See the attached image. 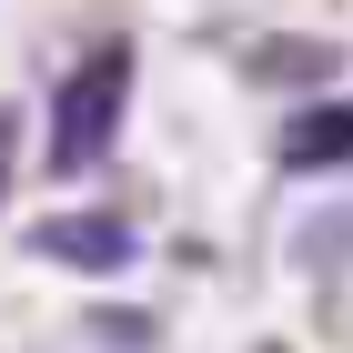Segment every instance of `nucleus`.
Returning a JSON list of instances; mask_svg holds the SVG:
<instances>
[{
  "instance_id": "nucleus-1",
  "label": "nucleus",
  "mask_w": 353,
  "mask_h": 353,
  "mask_svg": "<svg viewBox=\"0 0 353 353\" xmlns=\"http://www.w3.org/2000/svg\"><path fill=\"white\" fill-rule=\"evenodd\" d=\"M132 111V51L111 41V51H91L71 81H61V121H51V162H91L111 141V121Z\"/></svg>"
},
{
  "instance_id": "nucleus-2",
  "label": "nucleus",
  "mask_w": 353,
  "mask_h": 353,
  "mask_svg": "<svg viewBox=\"0 0 353 353\" xmlns=\"http://www.w3.org/2000/svg\"><path fill=\"white\" fill-rule=\"evenodd\" d=\"M30 252H41V263H71V272H132L141 232L121 212H51L41 232H30Z\"/></svg>"
},
{
  "instance_id": "nucleus-4",
  "label": "nucleus",
  "mask_w": 353,
  "mask_h": 353,
  "mask_svg": "<svg viewBox=\"0 0 353 353\" xmlns=\"http://www.w3.org/2000/svg\"><path fill=\"white\" fill-rule=\"evenodd\" d=\"M10 162H21V111L0 101V192H10Z\"/></svg>"
},
{
  "instance_id": "nucleus-3",
  "label": "nucleus",
  "mask_w": 353,
  "mask_h": 353,
  "mask_svg": "<svg viewBox=\"0 0 353 353\" xmlns=\"http://www.w3.org/2000/svg\"><path fill=\"white\" fill-rule=\"evenodd\" d=\"M283 162H293V172H333V162H353V91H343V101H313V111H293V121H283Z\"/></svg>"
}]
</instances>
